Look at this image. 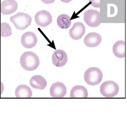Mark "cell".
<instances>
[{
	"label": "cell",
	"mask_w": 127,
	"mask_h": 121,
	"mask_svg": "<svg viewBox=\"0 0 127 121\" xmlns=\"http://www.w3.org/2000/svg\"><path fill=\"white\" fill-rule=\"evenodd\" d=\"M62 2L64 3H67L68 2L71 1L72 0H61Z\"/></svg>",
	"instance_id": "44dd1931"
},
{
	"label": "cell",
	"mask_w": 127,
	"mask_h": 121,
	"mask_svg": "<svg viewBox=\"0 0 127 121\" xmlns=\"http://www.w3.org/2000/svg\"><path fill=\"white\" fill-rule=\"evenodd\" d=\"M57 23L60 28L63 29H66L71 25V21L69 15L63 14L59 15L57 18Z\"/></svg>",
	"instance_id": "e0dca14e"
},
{
	"label": "cell",
	"mask_w": 127,
	"mask_h": 121,
	"mask_svg": "<svg viewBox=\"0 0 127 121\" xmlns=\"http://www.w3.org/2000/svg\"><path fill=\"white\" fill-rule=\"evenodd\" d=\"M42 2L45 4H50L54 3L56 0H41Z\"/></svg>",
	"instance_id": "ffe728a7"
},
{
	"label": "cell",
	"mask_w": 127,
	"mask_h": 121,
	"mask_svg": "<svg viewBox=\"0 0 127 121\" xmlns=\"http://www.w3.org/2000/svg\"><path fill=\"white\" fill-rule=\"evenodd\" d=\"M113 52L115 56L119 58H124L125 56V43L122 40L116 42L112 48Z\"/></svg>",
	"instance_id": "2e32d148"
},
{
	"label": "cell",
	"mask_w": 127,
	"mask_h": 121,
	"mask_svg": "<svg viewBox=\"0 0 127 121\" xmlns=\"http://www.w3.org/2000/svg\"><path fill=\"white\" fill-rule=\"evenodd\" d=\"M85 22L90 27H98L100 24V12L97 10L91 9L86 11L84 15Z\"/></svg>",
	"instance_id": "5b68a950"
},
{
	"label": "cell",
	"mask_w": 127,
	"mask_h": 121,
	"mask_svg": "<svg viewBox=\"0 0 127 121\" xmlns=\"http://www.w3.org/2000/svg\"><path fill=\"white\" fill-rule=\"evenodd\" d=\"M52 60L54 65L60 67L66 64L68 61L67 55L63 50L60 49L57 50L52 55Z\"/></svg>",
	"instance_id": "52a82bcc"
},
{
	"label": "cell",
	"mask_w": 127,
	"mask_h": 121,
	"mask_svg": "<svg viewBox=\"0 0 127 121\" xmlns=\"http://www.w3.org/2000/svg\"><path fill=\"white\" fill-rule=\"evenodd\" d=\"M50 93L52 97L63 98L66 94L67 88L65 85L62 82H55L51 85Z\"/></svg>",
	"instance_id": "9c48e42d"
},
{
	"label": "cell",
	"mask_w": 127,
	"mask_h": 121,
	"mask_svg": "<svg viewBox=\"0 0 127 121\" xmlns=\"http://www.w3.org/2000/svg\"><path fill=\"white\" fill-rule=\"evenodd\" d=\"M89 2H91L92 3L91 5L94 7L100 8V1L98 0H89Z\"/></svg>",
	"instance_id": "d6986e66"
},
{
	"label": "cell",
	"mask_w": 127,
	"mask_h": 121,
	"mask_svg": "<svg viewBox=\"0 0 127 121\" xmlns=\"http://www.w3.org/2000/svg\"><path fill=\"white\" fill-rule=\"evenodd\" d=\"M32 18L27 13L19 12L16 15L11 17L10 21L13 23L16 29L24 30L31 25Z\"/></svg>",
	"instance_id": "7a4b0ae2"
},
{
	"label": "cell",
	"mask_w": 127,
	"mask_h": 121,
	"mask_svg": "<svg viewBox=\"0 0 127 121\" xmlns=\"http://www.w3.org/2000/svg\"><path fill=\"white\" fill-rule=\"evenodd\" d=\"M101 36L96 33H90L87 34L84 39V43L89 47H95L98 46L101 42Z\"/></svg>",
	"instance_id": "7c38bea8"
},
{
	"label": "cell",
	"mask_w": 127,
	"mask_h": 121,
	"mask_svg": "<svg viewBox=\"0 0 127 121\" xmlns=\"http://www.w3.org/2000/svg\"><path fill=\"white\" fill-rule=\"evenodd\" d=\"M119 87L116 82L113 81L104 82L100 86V91L103 96L106 98H113L119 92Z\"/></svg>",
	"instance_id": "277c9868"
},
{
	"label": "cell",
	"mask_w": 127,
	"mask_h": 121,
	"mask_svg": "<svg viewBox=\"0 0 127 121\" xmlns=\"http://www.w3.org/2000/svg\"><path fill=\"white\" fill-rule=\"evenodd\" d=\"M86 32L85 27L82 23H74L73 26L69 30V36L75 40L81 39Z\"/></svg>",
	"instance_id": "30bf717a"
},
{
	"label": "cell",
	"mask_w": 127,
	"mask_h": 121,
	"mask_svg": "<svg viewBox=\"0 0 127 121\" xmlns=\"http://www.w3.org/2000/svg\"><path fill=\"white\" fill-rule=\"evenodd\" d=\"M30 83L32 87L36 89L43 90L47 85L46 80L43 76L39 75L32 76L30 80Z\"/></svg>",
	"instance_id": "4fadbf2b"
},
{
	"label": "cell",
	"mask_w": 127,
	"mask_h": 121,
	"mask_svg": "<svg viewBox=\"0 0 127 121\" xmlns=\"http://www.w3.org/2000/svg\"><path fill=\"white\" fill-rule=\"evenodd\" d=\"M0 32H1L0 25V36H1V35H0Z\"/></svg>",
	"instance_id": "7402d4cb"
},
{
	"label": "cell",
	"mask_w": 127,
	"mask_h": 121,
	"mask_svg": "<svg viewBox=\"0 0 127 121\" xmlns=\"http://www.w3.org/2000/svg\"><path fill=\"white\" fill-rule=\"evenodd\" d=\"M37 41L36 36L32 32H26L21 36V44L26 49H31L34 47L36 45Z\"/></svg>",
	"instance_id": "ba28073f"
},
{
	"label": "cell",
	"mask_w": 127,
	"mask_h": 121,
	"mask_svg": "<svg viewBox=\"0 0 127 121\" xmlns=\"http://www.w3.org/2000/svg\"><path fill=\"white\" fill-rule=\"evenodd\" d=\"M88 93L87 89L83 86H74L70 92V97L71 98H87Z\"/></svg>",
	"instance_id": "5bb4252c"
},
{
	"label": "cell",
	"mask_w": 127,
	"mask_h": 121,
	"mask_svg": "<svg viewBox=\"0 0 127 121\" xmlns=\"http://www.w3.org/2000/svg\"><path fill=\"white\" fill-rule=\"evenodd\" d=\"M84 78L87 84L91 86L99 84L102 79V72L99 68L93 67L89 68L85 71Z\"/></svg>",
	"instance_id": "3957f363"
},
{
	"label": "cell",
	"mask_w": 127,
	"mask_h": 121,
	"mask_svg": "<svg viewBox=\"0 0 127 121\" xmlns=\"http://www.w3.org/2000/svg\"><path fill=\"white\" fill-rule=\"evenodd\" d=\"M15 95L16 98H30L32 97V92L28 86L25 85H20L15 90Z\"/></svg>",
	"instance_id": "9a60e30c"
},
{
	"label": "cell",
	"mask_w": 127,
	"mask_h": 121,
	"mask_svg": "<svg viewBox=\"0 0 127 121\" xmlns=\"http://www.w3.org/2000/svg\"><path fill=\"white\" fill-rule=\"evenodd\" d=\"M18 4L15 0H4L1 4V12L4 15H10L17 10Z\"/></svg>",
	"instance_id": "8fae6325"
},
{
	"label": "cell",
	"mask_w": 127,
	"mask_h": 121,
	"mask_svg": "<svg viewBox=\"0 0 127 121\" xmlns=\"http://www.w3.org/2000/svg\"><path fill=\"white\" fill-rule=\"evenodd\" d=\"M34 20L38 26L42 27H46L52 22V16L47 11L42 10L36 14Z\"/></svg>",
	"instance_id": "8992f818"
},
{
	"label": "cell",
	"mask_w": 127,
	"mask_h": 121,
	"mask_svg": "<svg viewBox=\"0 0 127 121\" xmlns=\"http://www.w3.org/2000/svg\"><path fill=\"white\" fill-rule=\"evenodd\" d=\"M0 35L3 37L10 36L12 34L10 25L6 22H2L0 24Z\"/></svg>",
	"instance_id": "ac0fdd59"
},
{
	"label": "cell",
	"mask_w": 127,
	"mask_h": 121,
	"mask_svg": "<svg viewBox=\"0 0 127 121\" xmlns=\"http://www.w3.org/2000/svg\"><path fill=\"white\" fill-rule=\"evenodd\" d=\"M20 63L25 70L32 71L37 68L40 60L36 54L32 51H27L24 53L20 57Z\"/></svg>",
	"instance_id": "6da1fadb"
}]
</instances>
